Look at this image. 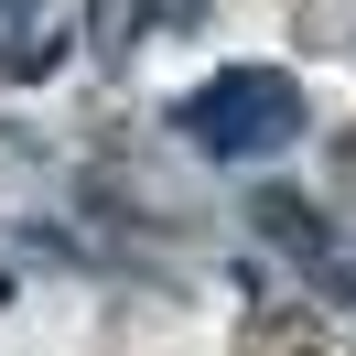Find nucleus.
Wrapping results in <instances>:
<instances>
[{"instance_id": "obj_1", "label": "nucleus", "mask_w": 356, "mask_h": 356, "mask_svg": "<svg viewBox=\"0 0 356 356\" xmlns=\"http://www.w3.org/2000/svg\"><path fill=\"white\" fill-rule=\"evenodd\" d=\"M291 130H302V87H291L281 65H227V76H205V87L184 97V140L216 152V162H259V152H281Z\"/></svg>"}, {"instance_id": "obj_2", "label": "nucleus", "mask_w": 356, "mask_h": 356, "mask_svg": "<svg viewBox=\"0 0 356 356\" xmlns=\"http://www.w3.org/2000/svg\"><path fill=\"white\" fill-rule=\"evenodd\" d=\"M259 227L281 248H302V259H324V227H313V205H291V195H259Z\"/></svg>"}, {"instance_id": "obj_4", "label": "nucleus", "mask_w": 356, "mask_h": 356, "mask_svg": "<svg viewBox=\"0 0 356 356\" xmlns=\"http://www.w3.org/2000/svg\"><path fill=\"white\" fill-rule=\"evenodd\" d=\"M334 281H346V291H356V270H334Z\"/></svg>"}, {"instance_id": "obj_3", "label": "nucleus", "mask_w": 356, "mask_h": 356, "mask_svg": "<svg viewBox=\"0 0 356 356\" xmlns=\"http://www.w3.org/2000/svg\"><path fill=\"white\" fill-rule=\"evenodd\" d=\"M11 44H33V0H0V54Z\"/></svg>"}]
</instances>
